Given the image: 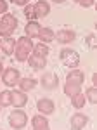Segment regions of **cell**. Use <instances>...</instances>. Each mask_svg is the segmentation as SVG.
<instances>
[{
	"mask_svg": "<svg viewBox=\"0 0 97 130\" xmlns=\"http://www.w3.org/2000/svg\"><path fill=\"white\" fill-rule=\"evenodd\" d=\"M0 130H2V128H0Z\"/></svg>",
	"mask_w": 97,
	"mask_h": 130,
	"instance_id": "cell-32",
	"label": "cell"
},
{
	"mask_svg": "<svg viewBox=\"0 0 97 130\" xmlns=\"http://www.w3.org/2000/svg\"><path fill=\"white\" fill-rule=\"evenodd\" d=\"M18 85H19V90H23V92H29V90L37 89L38 80H37V78H31V76H26V78H21V80L18 82Z\"/></svg>",
	"mask_w": 97,
	"mask_h": 130,
	"instance_id": "cell-15",
	"label": "cell"
},
{
	"mask_svg": "<svg viewBox=\"0 0 97 130\" xmlns=\"http://www.w3.org/2000/svg\"><path fill=\"white\" fill-rule=\"evenodd\" d=\"M12 106V94L10 90H2L0 92V108H7Z\"/></svg>",
	"mask_w": 97,
	"mask_h": 130,
	"instance_id": "cell-21",
	"label": "cell"
},
{
	"mask_svg": "<svg viewBox=\"0 0 97 130\" xmlns=\"http://www.w3.org/2000/svg\"><path fill=\"white\" fill-rule=\"evenodd\" d=\"M12 33H14V31L10 30L9 26H5V24H2V23H0V38H5V37H12Z\"/></svg>",
	"mask_w": 97,
	"mask_h": 130,
	"instance_id": "cell-25",
	"label": "cell"
},
{
	"mask_svg": "<svg viewBox=\"0 0 97 130\" xmlns=\"http://www.w3.org/2000/svg\"><path fill=\"white\" fill-rule=\"evenodd\" d=\"M0 78H2V82H4L5 87H16L18 82L21 80V73H19L18 68L9 66V68H4L2 75H0Z\"/></svg>",
	"mask_w": 97,
	"mask_h": 130,
	"instance_id": "cell-4",
	"label": "cell"
},
{
	"mask_svg": "<svg viewBox=\"0 0 97 130\" xmlns=\"http://www.w3.org/2000/svg\"><path fill=\"white\" fill-rule=\"evenodd\" d=\"M85 43H87L88 49H95L97 45V40H95V33H88L87 38H85Z\"/></svg>",
	"mask_w": 97,
	"mask_h": 130,
	"instance_id": "cell-24",
	"label": "cell"
},
{
	"mask_svg": "<svg viewBox=\"0 0 97 130\" xmlns=\"http://www.w3.org/2000/svg\"><path fill=\"white\" fill-rule=\"evenodd\" d=\"M33 130H50L48 127H42V128H33Z\"/></svg>",
	"mask_w": 97,
	"mask_h": 130,
	"instance_id": "cell-29",
	"label": "cell"
},
{
	"mask_svg": "<svg viewBox=\"0 0 97 130\" xmlns=\"http://www.w3.org/2000/svg\"><path fill=\"white\" fill-rule=\"evenodd\" d=\"M33 38H29V37H19L18 40H16V49H14V57L16 61H19V62H26L29 56H31V50H33Z\"/></svg>",
	"mask_w": 97,
	"mask_h": 130,
	"instance_id": "cell-2",
	"label": "cell"
},
{
	"mask_svg": "<svg viewBox=\"0 0 97 130\" xmlns=\"http://www.w3.org/2000/svg\"><path fill=\"white\" fill-rule=\"evenodd\" d=\"M83 95H85V101H87V102L95 104V101H97V89H95V87H88V89L83 92Z\"/></svg>",
	"mask_w": 97,
	"mask_h": 130,
	"instance_id": "cell-22",
	"label": "cell"
},
{
	"mask_svg": "<svg viewBox=\"0 0 97 130\" xmlns=\"http://www.w3.org/2000/svg\"><path fill=\"white\" fill-rule=\"evenodd\" d=\"M54 38H56L59 43H62V45H68V43H73V42L76 40V33L73 30L62 28V30H59L57 33H54Z\"/></svg>",
	"mask_w": 97,
	"mask_h": 130,
	"instance_id": "cell-9",
	"label": "cell"
},
{
	"mask_svg": "<svg viewBox=\"0 0 97 130\" xmlns=\"http://www.w3.org/2000/svg\"><path fill=\"white\" fill-rule=\"evenodd\" d=\"M73 2H78V0H73Z\"/></svg>",
	"mask_w": 97,
	"mask_h": 130,
	"instance_id": "cell-31",
	"label": "cell"
},
{
	"mask_svg": "<svg viewBox=\"0 0 97 130\" xmlns=\"http://www.w3.org/2000/svg\"><path fill=\"white\" fill-rule=\"evenodd\" d=\"M26 61H28L29 66H31L33 70H37V71L43 70V68L47 66V57H40V56H35V54H31Z\"/></svg>",
	"mask_w": 97,
	"mask_h": 130,
	"instance_id": "cell-14",
	"label": "cell"
},
{
	"mask_svg": "<svg viewBox=\"0 0 97 130\" xmlns=\"http://www.w3.org/2000/svg\"><path fill=\"white\" fill-rule=\"evenodd\" d=\"M10 94H12V106H14L16 109H21V108L26 106V102H28L26 92H23V90L18 89V90H12Z\"/></svg>",
	"mask_w": 97,
	"mask_h": 130,
	"instance_id": "cell-11",
	"label": "cell"
},
{
	"mask_svg": "<svg viewBox=\"0 0 97 130\" xmlns=\"http://www.w3.org/2000/svg\"><path fill=\"white\" fill-rule=\"evenodd\" d=\"M69 99H71L73 108H76V109H82V108L85 106V102H87V101H85V95H83V92H82V90L76 92V94H73Z\"/></svg>",
	"mask_w": 97,
	"mask_h": 130,
	"instance_id": "cell-19",
	"label": "cell"
},
{
	"mask_svg": "<svg viewBox=\"0 0 97 130\" xmlns=\"http://www.w3.org/2000/svg\"><path fill=\"white\" fill-rule=\"evenodd\" d=\"M59 57L62 61V64L69 68V70H75L80 66V56H78V52L75 49H69V47H64V49L61 50V54H59Z\"/></svg>",
	"mask_w": 97,
	"mask_h": 130,
	"instance_id": "cell-3",
	"label": "cell"
},
{
	"mask_svg": "<svg viewBox=\"0 0 97 130\" xmlns=\"http://www.w3.org/2000/svg\"><path fill=\"white\" fill-rule=\"evenodd\" d=\"M83 82H85V73L82 70H69L68 75H66V83H64V94L71 97L73 94H76L82 90V85H83Z\"/></svg>",
	"mask_w": 97,
	"mask_h": 130,
	"instance_id": "cell-1",
	"label": "cell"
},
{
	"mask_svg": "<svg viewBox=\"0 0 97 130\" xmlns=\"http://www.w3.org/2000/svg\"><path fill=\"white\" fill-rule=\"evenodd\" d=\"M31 125H33V128H42V127H48V120L47 116H43V115H35L33 118H31Z\"/></svg>",
	"mask_w": 97,
	"mask_h": 130,
	"instance_id": "cell-20",
	"label": "cell"
},
{
	"mask_svg": "<svg viewBox=\"0 0 97 130\" xmlns=\"http://www.w3.org/2000/svg\"><path fill=\"white\" fill-rule=\"evenodd\" d=\"M37 109H38L40 115L48 116V115H52L56 111V104H54V101L50 97H42V99L37 101Z\"/></svg>",
	"mask_w": 97,
	"mask_h": 130,
	"instance_id": "cell-6",
	"label": "cell"
},
{
	"mask_svg": "<svg viewBox=\"0 0 97 130\" xmlns=\"http://www.w3.org/2000/svg\"><path fill=\"white\" fill-rule=\"evenodd\" d=\"M54 4H62V2H66V0H52Z\"/></svg>",
	"mask_w": 97,
	"mask_h": 130,
	"instance_id": "cell-28",
	"label": "cell"
},
{
	"mask_svg": "<svg viewBox=\"0 0 97 130\" xmlns=\"http://www.w3.org/2000/svg\"><path fill=\"white\" fill-rule=\"evenodd\" d=\"M48 12H50V4L47 0H37L33 4V14H35V19L37 21L48 16Z\"/></svg>",
	"mask_w": 97,
	"mask_h": 130,
	"instance_id": "cell-10",
	"label": "cell"
},
{
	"mask_svg": "<svg viewBox=\"0 0 97 130\" xmlns=\"http://www.w3.org/2000/svg\"><path fill=\"white\" fill-rule=\"evenodd\" d=\"M26 123H28V115H26L23 109H14L9 115V125L14 130L24 128V127H26Z\"/></svg>",
	"mask_w": 97,
	"mask_h": 130,
	"instance_id": "cell-5",
	"label": "cell"
},
{
	"mask_svg": "<svg viewBox=\"0 0 97 130\" xmlns=\"http://www.w3.org/2000/svg\"><path fill=\"white\" fill-rule=\"evenodd\" d=\"M40 23L37 19H31L26 23V26H24V35L29 37V38H37L38 37V31H40Z\"/></svg>",
	"mask_w": 97,
	"mask_h": 130,
	"instance_id": "cell-13",
	"label": "cell"
},
{
	"mask_svg": "<svg viewBox=\"0 0 97 130\" xmlns=\"http://www.w3.org/2000/svg\"><path fill=\"white\" fill-rule=\"evenodd\" d=\"M40 85H42L43 89H47V90L57 89V85H59L57 75H56V73H52V71H47V73H43V75H42V78H40Z\"/></svg>",
	"mask_w": 97,
	"mask_h": 130,
	"instance_id": "cell-8",
	"label": "cell"
},
{
	"mask_svg": "<svg viewBox=\"0 0 97 130\" xmlns=\"http://www.w3.org/2000/svg\"><path fill=\"white\" fill-rule=\"evenodd\" d=\"M2 71H4V64H2V61H0V75H2Z\"/></svg>",
	"mask_w": 97,
	"mask_h": 130,
	"instance_id": "cell-30",
	"label": "cell"
},
{
	"mask_svg": "<svg viewBox=\"0 0 97 130\" xmlns=\"http://www.w3.org/2000/svg\"><path fill=\"white\" fill-rule=\"evenodd\" d=\"M76 4H80L82 7H85V9H88V7H92V5L95 4V0H78Z\"/></svg>",
	"mask_w": 97,
	"mask_h": 130,
	"instance_id": "cell-26",
	"label": "cell"
},
{
	"mask_svg": "<svg viewBox=\"0 0 97 130\" xmlns=\"http://www.w3.org/2000/svg\"><path fill=\"white\" fill-rule=\"evenodd\" d=\"M48 52H50L48 45H47V43H42V42L35 43V45H33V50H31V54H35V56H40V57H47Z\"/></svg>",
	"mask_w": 97,
	"mask_h": 130,
	"instance_id": "cell-18",
	"label": "cell"
},
{
	"mask_svg": "<svg viewBox=\"0 0 97 130\" xmlns=\"http://www.w3.org/2000/svg\"><path fill=\"white\" fill-rule=\"evenodd\" d=\"M7 9H9V4L5 0H0V14H5Z\"/></svg>",
	"mask_w": 97,
	"mask_h": 130,
	"instance_id": "cell-27",
	"label": "cell"
},
{
	"mask_svg": "<svg viewBox=\"0 0 97 130\" xmlns=\"http://www.w3.org/2000/svg\"><path fill=\"white\" fill-rule=\"evenodd\" d=\"M0 49H2L4 54L12 56V54H14V49H16V38H12V37L0 38Z\"/></svg>",
	"mask_w": 97,
	"mask_h": 130,
	"instance_id": "cell-12",
	"label": "cell"
},
{
	"mask_svg": "<svg viewBox=\"0 0 97 130\" xmlns=\"http://www.w3.org/2000/svg\"><path fill=\"white\" fill-rule=\"evenodd\" d=\"M0 23L2 24H5V26H9L12 31L18 30V18L14 16V14H10V12H5V14H2V18H0Z\"/></svg>",
	"mask_w": 97,
	"mask_h": 130,
	"instance_id": "cell-17",
	"label": "cell"
},
{
	"mask_svg": "<svg viewBox=\"0 0 97 130\" xmlns=\"http://www.w3.org/2000/svg\"><path fill=\"white\" fill-rule=\"evenodd\" d=\"M69 125H71V130H83L88 125V116L85 113L78 111L69 118Z\"/></svg>",
	"mask_w": 97,
	"mask_h": 130,
	"instance_id": "cell-7",
	"label": "cell"
},
{
	"mask_svg": "<svg viewBox=\"0 0 97 130\" xmlns=\"http://www.w3.org/2000/svg\"><path fill=\"white\" fill-rule=\"evenodd\" d=\"M23 9H24L23 12H24V16H26V19H28V21L35 19V14H33V4H26Z\"/></svg>",
	"mask_w": 97,
	"mask_h": 130,
	"instance_id": "cell-23",
	"label": "cell"
},
{
	"mask_svg": "<svg viewBox=\"0 0 97 130\" xmlns=\"http://www.w3.org/2000/svg\"><path fill=\"white\" fill-rule=\"evenodd\" d=\"M37 38H40L42 43H47V45H48L50 42H54V30H52V28H48V26H42Z\"/></svg>",
	"mask_w": 97,
	"mask_h": 130,
	"instance_id": "cell-16",
	"label": "cell"
}]
</instances>
